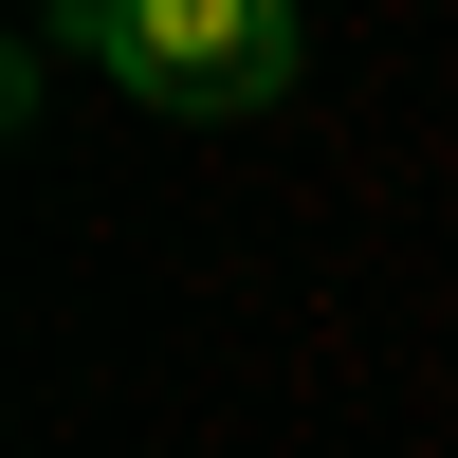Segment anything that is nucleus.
<instances>
[{
	"mask_svg": "<svg viewBox=\"0 0 458 458\" xmlns=\"http://www.w3.org/2000/svg\"><path fill=\"white\" fill-rule=\"evenodd\" d=\"M55 37L129 110H165V129H257V110H293V73H312V19H293V0H73Z\"/></svg>",
	"mask_w": 458,
	"mask_h": 458,
	"instance_id": "f257e3e1",
	"label": "nucleus"
}]
</instances>
